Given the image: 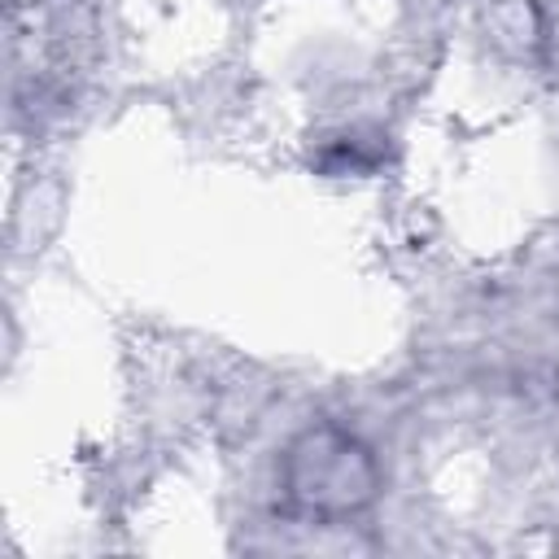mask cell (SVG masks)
Returning a JSON list of instances; mask_svg holds the SVG:
<instances>
[{"label":"cell","mask_w":559,"mask_h":559,"mask_svg":"<svg viewBox=\"0 0 559 559\" xmlns=\"http://www.w3.org/2000/svg\"><path fill=\"white\" fill-rule=\"evenodd\" d=\"M280 480L293 511L319 524L354 520L380 498V463L371 445L336 424H319L293 437Z\"/></svg>","instance_id":"obj_1"}]
</instances>
